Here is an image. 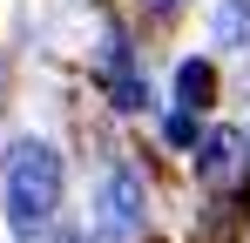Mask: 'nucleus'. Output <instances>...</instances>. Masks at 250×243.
Masks as SVG:
<instances>
[{
  "label": "nucleus",
  "instance_id": "nucleus-1",
  "mask_svg": "<svg viewBox=\"0 0 250 243\" xmlns=\"http://www.w3.org/2000/svg\"><path fill=\"white\" fill-rule=\"evenodd\" d=\"M54 209H61V156L27 135L7 149V223L21 237H34V230H47Z\"/></svg>",
  "mask_w": 250,
  "mask_h": 243
},
{
  "label": "nucleus",
  "instance_id": "nucleus-2",
  "mask_svg": "<svg viewBox=\"0 0 250 243\" xmlns=\"http://www.w3.org/2000/svg\"><path fill=\"white\" fill-rule=\"evenodd\" d=\"M135 202H142L135 176H108V189H102V237H108V243H115V237H128V223H135Z\"/></svg>",
  "mask_w": 250,
  "mask_h": 243
},
{
  "label": "nucleus",
  "instance_id": "nucleus-3",
  "mask_svg": "<svg viewBox=\"0 0 250 243\" xmlns=\"http://www.w3.org/2000/svg\"><path fill=\"white\" fill-rule=\"evenodd\" d=\"M237 149H244L237 135H209L203 142V176L209 182H230V176H237Z\"/></svg>",
  "mask_w": 250,
  "mask_h": 243
},
{
  "label": "nucleus",
  "instance_id": "nucleus-4",
  "mask_svg": "<svg viewBox=\"0 0 250 243\" xmlns=\"http://www.w3.org/2000/svg\"><path fill=\"white\" fill-rule=\"evenodd\" d=\"M176 95H183V108H209V95H216V75H209L203 61H183V75H176Z\"/></svg>",
  "mask_w": 250,
  "mask_h": 243
},
{
  "label": "nucleus",
  "instance_id": "nucleus-5",
  "mask_svg": "<svg viewBox=\"0 0 250 243\" xmlns=\"http://www.w3.org/2000/svg\"><path fill=\"white\" fill-rule=\"evenodd\" d=\"M108 81H115V108H142V81L128 75V61H122V40H108Z\"/></svg>",
  "mask_w": 250,
  "mask_h": 243
},
{
  "label": "nucleus",
  "instance_id": "nucleus-6",
  "mask_svg": "<svg viewBox=\"0 0 250 243\" xmlns=\"http://www.w3.org/2000/svg\"><path fill=\"white\" fill-rule=\"evenodd\" d=\"M156 7H176V0H156Z\"/></svg>",
  "mask_w": 250,
  "mask_h": 243
}]
</instances>
